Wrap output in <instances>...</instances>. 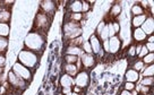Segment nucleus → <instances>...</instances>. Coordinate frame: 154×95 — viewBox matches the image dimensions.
I'll use <instances>...</instances> for the list:
<instances>
[{
	"label": "nucleus",
	"instance_id": "nucleus-29",
	"mask_svg": "<svg viewBox=\"0 0 154 95\" xmlns=\"http://www.w3.org/2000/svg\"><path fill=\"white\" fill-rule=\"evenodd\" d=\"M82 42L83 38L81 36L74 38V40H70V47H79V45H82Z\"/></svg>",
	"mask_w": 154,
	"mask_h": 95
},
{
	"label": "nucleus",
	"instance_id": "nucleus-15",
	"mask_svg": "<svg viewBox=\"0 0 154 95\" xmlns=\"http://www.w3.org/2000/svg\"><path fill=\"white\" fill-rule=\"evenodd\" d=\"M63 69H65V71H66L67 75H69V76H72V77L76 76L77 71H78L77 67L75 66L74 63H66L65 67H63Z\"/></svg>",
	"mask_w": 154,
	"mask_h": 95
},
{
	"label": "nucleus",
	"instance_id": "nucleus-53",
	"mask_svg": "<svg viewBox=\"0 0 154 95\" xmlns=\"http://www.w3.org/2000/svg\"><path fill=\"white\" fill-rule=\"evenodd\" d=\"M138 95H143V94H138Z\"/></svg>",
	"mask_w": 154,
	"mask_h": 95
},
{
	"label": "nucleus",
	"instance_id": "nucleus-42",
	"mask_svg": "<svg viewBox=\"0 0 154 95\" xmlns=\"http://www.w3.org/2000/svg\"><path fill=\"white\" fill-rule=\"evenodd\" d=\"M112 26H113V29H115L116 33H117V32H119V29H120V27H119V25H118V23H112Z\"/></svg>",
	"mask_w": 154,
	"mask_h": 95
},
{
	"label": "nucleus",
	"instance_id": "nucleus-13",
	"mask_svg": "<svg viewBox=\"0 0 154 95\" xmlns=\"http://www.w3.org/2000/svg\"><path fill=\"white\" fill-rule=\"evenodd\" d=\"M74 78L69 75H63L61 78H60V85L63 86V88H72V86L74 85Z\"/></svg>",
	"mask_w": 154,
	"mask_h": 95
},
{
	"label": "nucleus",
	"instance_id": "nucleus-49",
	"mask_svg": "<svg viewBox=\"0 0 154 95\" xmlns=\"http://www.w3.org/2000/svg\"><path fill=\"white\" fill-rule=\"evenodd\" d=\"M130 94H131V95H137V90H133L131 92H130Z\"/></svg>",
	"mask_w": 154,
	"mask_h": 95
},
{
	"label": "nucleus",
	"instance_id": "nucleus-24",
	"mask_svg": "<svg viewBox=\"0 0 154 95\" xmlns=\"http://www.w3.org/2000/svg\"><path fill=\"white\" fill-rule=\"evenodd\" d=\"M143 63H145V65H152V62L154 61V54L153 52H149L147 53L146 56H145L144 58H143Z\"/></svg>",
	"mask_w": 154,
	"mask_h": 95
},
{
	"label": "nucleus",
	"instance_id": "nucleus-51",
	"mask_svg": "<svg viewBox=\"0 0 154 95\" xmlns=\"http://www.w3.org/2000/svg\"><path fill=\"white\" fill-rule=\"evenodd\" d=\"M2 75V68H0V76Z\"/></svg>",
	"mask_w": 154,
	"mask_h": 95
},
{
	"label": "nucleus",
	"instance_id": "nucleus-31",
	"mask_svg": "<svg viewBox=\"0 0 154 95\" xmlns=\"http://www.w3.org/2000/svg\"><path fill=\"white\" fill-rule=\"evenodd\" d=\"M140 85L143 86H152L153 85V77H146L144 78L142 83H140Z\"/></svg>",
	"mask_w": 154,
	"mask_h": 95
},
{
	"label": "nucleus",
	"instance_id": "nucleus-1",
	"mask_svg": "<svg viewBox=\"0 0 154 95\" xmlns=\"http://www.w3.org/2000/svg\"><path fill=\"white\" fill-rule=\"evenodd\" d=\"M45 44V35L38 32H31L25 38V47L32 52H42Z\"/></svg>",
	"mask_w": 154,
	"mask_h": 95
},
{
	"label": "nucleus",
	"instance_id": "nucleus-48",
	"mask_svg": "<svg viewBox=\"0 0 154 95\" xmlns=\"http://www.w3.org/2000/svg\"><path fill=\"white\" fill-rule=\"evenodd\" d=\"M153 41H154V38H153V35H151L149 38V43H153Z\"/></svg>",
	"mask_w": 154,
	"mask_h": 95
},
{
	"label": "nucleus",
	"instance_id": "nucleus-39",
	"mask_svg": "<svg viewBox=\"0 0 154 95\" xmlns=\"http://www.w3.org/2000/svg\"><path fill=\"white\" fill-rule=\"evenodd\" d=\"M102 47H103V49H104L106 52L109 53V42H108V40H106V41L102 42Z\"/></svg>",
	"mask_w": 154,
	"mask_h": 95
},
{
	"label": "nucleus",
	"instance_id": "nucleus-23",
	"mask_svg": "<svg viewBox=\"0 0 154 95\" xmlns=\"http://www.w3.org/2000/svg\"><path fill=\"white\" fill-rule=\"evenodd\" d=\"M131 13H133V15H135V16H140V15L144 14V9L142 8V6L135 5V6H133V8H131Z\"/></svg>",
	"mask_w": 154,
	"mask_h": 95
},
{
	"label": "nucleus",
	"instance_id": "nucleus-12",
	"mask_svg": "<svg viewBox=\"0 0 154 95\" xmlns=\"http://www.w3.org/2000/svg\"><path fill=\"white\" fill-rule=\"evenodd\" d=\"M82 63L84 68H91L95 63V59L92 53H83L82 54Z\"/></svg>",
	"mask_w": 154,
	"mask_h": 95
},
{
	"label": "nucleus",
	"instance_id": "nucleus-47",
	"mask_svg": "<svg viewBox=\"0 0 154 95\" xmlns=\"http://www.w3.org/2000/svg\"><path fill=\"white\" fill-rule=\"evenodd\" d=\"M140 4L143 5V7H145V8H146V7H147V4H149V2H147V1H142Z\"/></svg>",
	"mask_w": 154,
	"mask_h": 95
},
{
	"label": "nucleus",
	"instance_id": "nucleus-10",
	"mask_svg": "<svg viewBox=\"0 0 154 95\" xmlns=\"http://www.w3.org/2000/svg\"><path fill=\"white\" fill-rule=\"evenodd\" d=\"M90 45H91L92 52L94 53H99L102 50V43L100 42V38H97L95 34L92 35L90 38Z\"/></svg>",
	"mask_w": 154,
	"mask_h": 95
},
{
	"label": "nucleus",
	"instance_id": "nucleus-46",
	"mask_svg": "<svg viewBox=\"0 0 154 95\" xmlns=\"http://www.w3.org/2000/svg\"><path fill=\"white\" fill-rule=\"evenodd\" d=\"M120 95H131V94H130V92H129V90H122V92H121V94Z\"/></svg>",
	"mask_w": 154,
	"mask_h": 95
},
{
	"label": "nucleus",
	"instance_id": "nucleus-43",
	"mask_svg": "<svg viewBox=\"0 0 154 95\" xmlns=\"http://www.w3.org/2000/svg\"><path fill=\"white\" fill-rule=\"evenodd\" d=\"M81 90H82V88H79L78 86H75V87H74V92H75V93H77V94H78Z\"/></svg>",
	"mask_w": 154,
	"mask_h": 95
},
{
	"label": "nucleus",
	"instance_id": "nucleus-22",
	"mask_svg": "<svg viewBox=\"0 0 154 95\" xmlns=\"http://www.w3.org/2000/svg\"><path fill=\"white\" fill-rule=\"evenodd\" d=\"M7 47H8V41L6 40V38H1L0 36V54L5 53Z\"/></svg>",
	"mask_w": 154,
	"mask_h": 95
},
{
	"label": "nucleus",
	"instance_id": "nucleus-52",
	"mask_svg": "<svg viewBox=\"0 0 154 95\" xmlns=\"http://www.w3.org/2000/svg\"><path fill=\"white\" fill-rule=\"evenodd\" d=\"M0 90H1V86H0Z\"/></svg>",
	"mask_w": 154,
	"mask_h": 95
},
{
	"label": "nucleus",
	"instance_id": "nucleus-19",
	"mask_svg": "<svg viewBox=\"0 0 154 95\" xmlns=\"http://www.w3.org/2000/svg\"><path fill=\"white\" fill-rule=\"evenodd\" d=\"M70 10H72L74 14H79V13H82V1L75 0V1L70 2Z\"/></svg>",
	"mask_w": 154,
	"mask_h": 95
},
{
	"label": "nucleus",
	"instance_id": "nucleus-7",
	"mask_svg": "<svg viewBox=\"0 0 154 95\" xmlns=\"http://www.w3.org/2000/svg\"><path fill=\"white\" fill-rule=\"evenodd\" d=\"M41 11L52 19V16L54 15V11H56V2H53L51 0L42 1L41 2Z\"/></svg>",
	"mask_w": 154,
	"mask_h": 95
},
{
	"label": "nucleus",
	"instance_id": "nucleus-3",
	"mask_svg": "<svg viewBox=\"0 0 154 95\" xmlns=\"http://www.w3.org/2000/svg\"><path fill=\"white\" fill-rule=\"evenodd\" d=\"M18 59H19V62L23 66H25L26 68H29V69H32V68H34V67L36 66L38 57L36 53L32 52L29 50H23V51L19 52Z\"/></svg>",
	"mask_w": 154,
	"mask_h": 95
},
{
	"label": "nucleus",
	"instance_id": "nucleus-17",
	"mask_svg": "<svg viewBox=\"0 0 154 95\" xmlns=\"http://www.w3.org/2000/svg\"><path fill=\"white\" fill-rule=\"evenodd\" d=\"M126 79H127V81H130V83L137 81V79H138V71L134 70V69H129L126 72Z\"/></svg>",
	"mask_w": 154,
	"mask_h": 95
},
{
	"label": "nucleus",
	"instance_id": "nucleus-28",
	"mask_svg": "<svg viewBox=\"0 0 154 95\" xmlns=\"http://www.w3.org/2000/svg\"><path fill=\"white\" fill-rule=\"evenodd\" d=\"M70 22H75V23H78L81 19L83 18V15H82V13H79V14H74L72 13V15H70Z\"/></svg>",
	"mask_w": 154,
	"mask_h": 95
},
{
	"label": "nucleus",
	"instance_id": "nucleus-36",
	"mask_svg": "<svg viewBox=\"0 0 154 95\" xmlns=\"http://www.w3.org/2000/svg\"><path fill=\"white\" fill-rule=\"evenodd\" d=\"M88 9H90V4L86 1H82V13L88 11Z\"/></svg>",
	"mask_w": 154,
	"mask_h": 95
},
{
	"label": "nucleus",
	"instance_id": "nucleus-20",
	"mask_svg": "<svg viewBox=\"0 0 154 95\" xmlns=\"http://www.w3.org/2000/svg\"><path fill=\"white\" fill-rule=\"evenodd\" d=\"M66 52H67V54H70V56H76L77 57V54H81V56H82L83 50L79 47H70V45H69Z\"/></svg>",
	"mask_w": 154,
	"mask_h": 95
},
{
	"label": "nucleus",
	"instance_id": "nucleus-35",
	"mask_svg": "<svg viewBox=\"0 0 154 95\" xmlns=\"http://www.w3.org/2000/svg\"><path fill=\"white\" fill-rule=\"evenodd\" d=\"M135 84L134 83H130V81H127L126 83V85H125V90H129V92H131L133 90H135Z\"/></svg>",
	"mask_w": 154,
	"mask_h": 95
},
{
	"label": "nucleus",
	"instance_id": "nucleus-5",
	"mask_svg": "<svg viewBox=\"0 0 154 95\" xmlns=\"http://www.w3.org/2000/svg\"><path fill=\"white\" fill-rule=\"evenodd\" d=\"M13 72L18 78H20V79H23L25 81H31V78H32L31 70H29V68H26L25 66H23L20 62H16L15 63L14 67H13Z\"/></svg>",
	"mask_w": 154,
	"mask_h": 95
},
{
	"label": "nucleus",
	"instance_id": "nucleus-45",
	"mask_svg": "<svg viewBox=\"0 0 154 95\" xmlns=\"http://www.w3.org/2000/svg\"><path fill=\"white\" fill-rule=\"evenodd\" d=\"M140 49H142V45H140V44H138V45H137V48H136V54H137V56H138V53H140Z\"/></svg>",
	"mask_w": 154,
	"mask_h": 95
},
{
	"label": "nucleus",
	"instance_id": "nucleus-44",
	"mask_svg": "<svg viewBox=\"0 0 154 95\" xmlns=\"http://www.w3.org/2000/svg\"><path fill=\"white\" fill-rule=\"evenodd\" d=\"M70 90L72 88H63V94H68V93H70Z\"/></svg>",
	"mask_w": 154,
	"mask_h": 95
},
{
	"label": "nucleus",
	"instance_id": "nucleus-30",
	"mask_svg": "<svg viewBox=\"0 0 154 95\" xmlns=\"http://www.w3.org/2000/svg\"><path fill=\"white\" fill-rule=\"evenodd\" d=\"M120 10H121V7L119 5L113 6V7H112V9H111V11H110V15L112 16V17H116L117 15L120 13Z\"/></svg>",
	"mask_w": 154,
	"mask_h": 95
},
{
	"label": "nucleus",
	"instance_id": "nucleus-40",
	"mask_svg": "<svg viewBox=\"0 0 154 95\" xmlns=\"http://www.w3.org/2000/svg\"><path fill=\"white\" fill-rule=\"evenodd\" d=\"M128 53H129V56H136V48L133 45V47L129 49V51H128Z\"/></svg>",
	"mask_w": 154,
	"mask_h": 95
},
{
	"label": "nucleus",
	"instance_id": "nucleus-2",
	"mask_svg": "<svg viewBox=\"0 0 154 95\" xmlns=\"http://www.w3.org/2000/svg\"><path fill=\"white\" fill-rule=\"evenodd\" d=\"M52 19L50 18L49 16H47L45 14H43L42 11H40L36 17H35V22H34V29H36V32L40 34H47V31L50 27Z\"/></svg>",
	"mask_w": 154,
	"mask_h": 95
},
{
	"label": "nucleus",
	"instance_id": "nucleus-38",
	"mask_svg": "<svg viewBox=\"0 0 154 95\" xmlns=\"http://www.w3.org/2000/svg\"><path fill=\"white\" fill-rule=\"evenodd\" d=\"M145 47H146V49L149 50V52H153V51H154V44H153V43L147 42L146 44H145Z\"/></svg>",
	"mask_w": 154,
	"mask_h": 95
},
{
	"label": "nucleus",
	"instance_id": "nucleus-9",
	"mask_svg": "<svg viewBox=\"0 0 154 95\" xmlns=\"http://www.w3.org/2000/svg\"><path fill=\"white\" fill-rule=\"evenodd\" d=\"M140 29H143V32H144L146 35H151V34L153 33L154 31V20L153 18H152V16H149L147 18H146V20H145L144 23H143V25L140 26Z\"/></svg>",
	"mask_w": 154,
	"mask_h": 95
},
{
	"label": "nucleus",
	"instance_id": "nucleus-32",
	"mask_svg": "<svg viewBox=\"0 0 154 95\" xmlns=\"http://www.w3.org/2000/svg\"><path fill=\"white\" fill-rule=\"evenodd\" d=\"M147 53H149V50L146 49V47L145 45H142V49H140V53H138V57L140 58H144Z\"/></svg>",
	"mask_w": 154,
	"mask_h": 95
},
{
	"label": "nucleus",
	"instance_id": "nucleus-14",
	"mask_svg": "<svg viewBox=\"0 0 154 95\" xmlns=\"http://www.w3.org/2000/svg\"><path fill=\"white\" fill-rule=\"evenodd\" d=\"M149 16L146 14H143V15H140V16H134V18H133V26H134L135 29H138L140 27L143 23H144L146 18H147Z\"/></svg>",
	"mask_w": 154,
	"mask_h": 95
},
{
	"label": "nucleus",
	"instance_id": "nucleus-11",
	"mask_svg": "<svg viewBox=\"0 0 154 95\" xmlns=\"http://www.w3.org/2000/svg\"><path fill=\"white\" fill-rule=\"evenodd\" d=\"M108 42H109V52L116 53L119 51V49H120V40L117 36L110 38V40H108Z\"/></svg>",
	"mask_w": 154,
	"mask_h": 95
},
{
	"label": "nucleus",
	"instance_id": "nucleus-37",
	"mask_svg": "<svg viewBox=\"0 0 154 95\" xmlns=\"http://www.w3.org/2000/svg\"><path fill=\"white\" fill-rule=\"evenodd\" d=\"M104 26H106V23L104 22H102V23H100V25L97 26V29H96V34L99 35V34L101 33L102 32V29H104Z\"/></svg>",
	"mask_w": 154,
	"mask_h": 95
},
{
	"label": "nucleus",
	"instance_id": "nucleus-34",
	"mask_svg": "<svg viewBox=\"0 0 154 95\" xmlns=\"http://www.w3.org/2000/svg\"><path fill=\"white\" fill-rule=\"evenodd\" d=\"M83 51H85V53H92V49L90 45V42L83 43Z\"/></svg>",
	"mask_w": 154,
	"mask_h": 95
},
{
	"label": "nucleus",
	"instance_id": "nucleus-33",
	"mask_svg": "<svg viewBox=\"0 0 154 95\" xmlns=\"http://www.w3.org/2000/svg\"><path fill=\"white\" fill-rule=\"evenodd\" d=\"M143 67H144V63H143V61H137V62H135V65H134V70L136 71H140L143 69Z\"/></svg>",
	"mask_w": 154,
	"mask_h": 95
},
{
	"label": "nucleus",
	"instance_id": "nucleus-41",
	"mask_svg": "<svg viewBox=\"0 0 154 95\" xmlns=\"http://www.w3.org/2000/svg\"><path fill=\"white\" fill-rule=\"evenodd\" d=\"M5 65V57H4V54H0V68H2Z\"/></svg>",
	"mask_w": 154,
	"mask_h": 95
},
{
	"label": "nucleus",
	"instance_id": "nucleus-27",
	"mask_svg": "<svg viewBox=\"0 0 154 95\" xmlns=\"http://www.w3.org/2000/svg\"><path fill=\"white\" fill-rule=\"evenodd\" d=\"M65 61L67 62V63H74V65H75V62L78 61V58H77L76 56L66 54V57H65Z\"/></svg>",
	"mask_w": 154,
	"mask_h": 95
},
{
	"label": "nucleus",
	"instance_id": "nucleus-50",
	"mask_svg": "<svg viewBox=\"0 0 154 95\" xmlns=\"http://www.w3.org/2000/svg\"><path fill=\"white\" fill-rule=\"evenodd\" d=\"M69 95H78V94H77V93H75V92H72V93H70Z\"/></svg>",
	"mask_w": 154,
	"mask_h": 95
},
{
	"label": "nucleus",
	"instance_id": "nucleus-54",
	"mask_svg": "<svg viewBox=\"0 0 154 95\" xmlns=\"http://www.w3.org/2000/svg\"><path fill=\"white\" fill-rule=\"evenodd\" d=\"M5 95H9V94H5Z\"/></svg>",
	"mask_w": 154,
	"mask_h": 95
},
{
	"label": "nucleus",
	"instance_id": "nucleus-18",
	"mask_svg": "<svg viewBox=\"0 0 154 95\" xmlns=\"http://www.w3.org/2000/svg\"><path fill=\"white\" fill-rule=\"evenodd\" d=\"M146 34L143 32V29L138 27V29H135L134 31V38L135 41H137V42H142V41H144L145 38H146Z\"/></svg>",
	"mask_w": 154,
	"mask_h": 95
},
{
	"label": "nucleus",
	"instance_id": "nucleus-4",
	"mask_svg": "<svg viewBox=\"0 0 154 95\" xmlns=\"http://www.w3.org/2000/svg\"><path fill=\"white\" fill-rule=\"evenodd\" d=\"M65 31V36L68 40H74L76 38H79V35L82 34V27L78 23L75 22H68L63 26Z\"/></svg>",
	"mask_w": 154,
	"mask_h": 95
},
{
	"label": "nucleus",
	"instance_id": "nucleus-21",
	"mask_svg": "<svg viewBox=\"0 0 154 95\" xmlns=\"http://www.w3.org/2000/svg\"><path fill=\"white\" fill-rule=\"evenodd\" d=\"M9 34V25L7 23H0V36L6 38Z\"/></svg>",
	"mask_w": 154,
	"mask_h": 95
},
{
	"label": "nucleus",
	"instance_id": "nucleus-6",
	"mask_svg": "<svg viewBox=\"0 0 154 95\" xmlns=\"http://www.w3.org/2000/svg\"><path fill=\"white\" fill-rule=\"evenodd\" d=\"M8 84L20 90H24L25 87H26V81L18 78L13 71H9V74H8Z\"/></svg>",
	"mask_w": 154,
	"mask_h": 95
},
{
	"label": "nucleus",
	"instance_id": "nucleus-26",
	"mask_svg": "<svg viewBox=\"0 0 154 95\" xmlns=\"http://www.w3.org/2000/svg\"><path fill=\"white\" fill-rule=\"evenodd\" d=\"M137 90H138V92H140V94L146 95V94H149V92H151V86H143V85H140V86H138Z\"/></svg>",
	"mask_w": 154,
	"mask_h": 95
},
{
	"label": "nucleus",
	"instance_id": "nucleus-16",
	"mask_svg": "<svg viewBox=\"0 0 154 95\" xmlns=\"http://www.w3.org/2000/svg\"><path fill=\"white\" fill-rule=\"evenodd\" d=\"M10 19V11L5 7H0V23H7Z\"/></svg>",
	"mask_w": 154,
	"mask_h": 95
},
{
	"label": "nucleus",
	"instance_id": "nucleus-25",
	"mask_svg": "<svg viewBox=\"0 0 154 95\" xmlns=\"http://www.w3.org/2000/svg\"><path fill=\"white\" fill-rule=\"evenodd\" d=\"M153 74H154V66L153 65H149V66L144 70V72H143L144 77H153Z\"/></svg>",
	"mask_w": 154,
	"mask_h": 95
},
{
	"label": "nucleus",
	"instance_id": "nucleus-8",
	"mask_svg": "<svg viewBox=\"0 0 154 95\" xmlns=\"http://www.w3.org/2000/svg\"><path fill=\"white\" fill-rule=\"evenodd\" d=\"M75 84H76L79 88H84L88 85V81H90V77L86 71H81V72H77L76 78L74 79Z\"/></svg>",
	"mask_w": 154,
	"mask_h": 95
}]
</instances>
